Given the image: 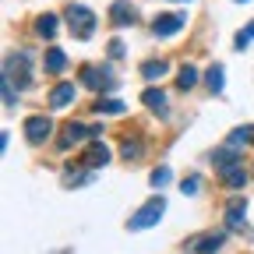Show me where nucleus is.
Masks as SVG:
<instances>
[{
  "mask_svg": "<svg viewBox=\"0 0 254 254\" xmlns=\"http://www.w3.org/2000/svg\"><path fill=\"white\" fill-rule=\"evenodd\" d=\"M4 78L18 81V88H28V85H32V53H28V50H18V53L7 57Z\"/></svg>",
  "mask_w": 254,
  "mask_h": 254,
  "instance_id": "1",
  "label": "nucleus"
},
{
  "mask_svg": "<svg viewBox=\"0 0 254 254\" xmlns=\"http://www.w3.org/2000/svg\"><path fill=\"white\" fill-rule=\"evenodd\" d=\"M163 212H166V201L163 198H152V201H145L131 219H127V230H134V233L138 230H148V226H155V222L163 219Z\"/></svg>",
  "mask_w": 254,
  "mask_h": 254,
  "instance_id": "2",
  "label": "nucleus"
},
{
  "mask_svg": "<svg viewBox=\"0 0 254 254\" xmlns=\"http://www.w3.org/2000/svg\"><path fill=\"white\" fill-rule=\"evenodd\" d=\"M67 25L74 32V39H88L92 32H95V14L85 7V4H71L67 7Z\"/></svg>",
  "mask_w": 254,
  "mask_h": 254,
  "instance_id": "3",
  "label": "nucleus"
},
{
  "mask_svg": "<svg viewBox=\"0 0 254 254\" xmlns=\"http://www.w3.org/2000/svg\"><path fill=\"white\" fill-rule=\"evenodd\" d=\"M184 25H187V14L184 11H166V14H159L152 21V32H155L159 39H170V36H177Z\"/></svg>",
  "mask_w": 254,
  "mask_h": 254,
  "instance_id": "4",
  "label": "nucleus"
},
{
  "mask_svg": "<svg viewBox=\"0 0 254 254\" xmlns=\"http://www.w3.org/2000/svg\"><path fill=\"white\" fill-rule=\"evenodd\" d=\"M50 134H53V120H50V117L36 113V117H28V120H25V138H28L32 145H43Z\"/></svg>",
  "mask_w": 254,
  "mask_h": 254,
  "instance_id": "5",
  "label": "nucleus"
},
{
  "mask_svg": "<svg viewBox=\"0 0 254 254\" xmlns=\"http://www.w3.org/2000/svg\"><path fill=\"white\" fill-rule=\"evenodd\" d=\"M106 71H110V67H103V71H99V67H81V85H85V88H95V92L113 88V85H117V78H113V74H106Z\"/></svg>",
  "mask_w": 254,
  "mask_h": 254,
  "instance_id": "6",
  "label": "nucleus"
},
{
  "mask_svg": "<svg viewBox=\"0 0 254 254\" xmlns=\"http://www.w3.org/2000/svg\"><path fill=\"white\" fill-rule=\"evenodd\" d=\"M222 244H226V237H222V233H205V237H198V240H190L187 251H190V254H219Z\"/></svg>",
  "mask_w": 254,
  "mask_h": 254,
  "instance_id": "7",
  "label": "nucleus"
},
{
  "mask_svg": "<svg viewBox=\"0 0 254 254\" xmlns=\"http://www.w3.org/2000/svg\"><path fill=\"white\" fill-rule=\"evenodd\" d=\"M85 138H92V124H78V120H71V124H64L60 148H67V145H78V141H85Z\"/></svg>",
  "mask_w": 254,
  "mask_h": 254,
  "instance_id": "8",
  "label": "nucleus"
},
{
  "mask_svg": "<svg viewBox=\"0 0 254 254\" xmlns=\"http://www.w3.org/2000/svg\"><path fill=\"white\" fill-rule=\"evenodd\" d=\"M212 166H215L219 173H226V170H233V166H244V159H240V152H237L233 145H226V148L212 152Z\"/></svg>",
  "mask_w": 254,
  "mask_h": 254,
  "instance_id": "9",
  "label": "nucleus"
},
{
  "mask_svg": "<svg viewBox=\"0 0 254 254\" xmlns=\"http://www.w3.org/2000/svg\"><path fill=\"white\" fill-rule=\"evenodd\" d=\"M134 7H131V0H113L110 4V21L117 25V28H124V25H134Z\"/></svg>",
  "mask_w": 254,
  "mask_h": 254,
  "instance_id": "10",
  "label": "nucleus"
},
{
  "mask_svg": "<svg viewBox=\"0 0 254 254\" xmlns=\"http://www.w3.org/2000/svg\"><path fill=\"white\" fill-rule=\"evenodd\" d=\"M74 95H78L74 81H60V85L50 92V106H53V110H64V106H67V103L74 99Z\"/></svg>",
  "mask_w": 254,
  "mask_h": 254,
  "instance_id": "11",
  "label": "nucleus"
},
{
  "mask_svg": "<svg viewBox=\"0 0 254 254\" xmlns=\"http://www.w3.org/2000/svg\"><path fill=\"white\" fill-rule=\"evenodd\" d=\"M244 219H247V198L230 201V208H226V226H230V230H244Z\"/></svg>",
  "mask_w": 254,
  "mask_h": 254,
  "instance_id": "12",
  "label": "nucleus"
},
{
  "mask_svg": "<svg viewBox=\"0 0 254 254\" xmlns=\"http://www.w3.org/2000/svg\"><path fill=\"white\" fill-rule=\"evenodd\" d=\"M85 163L95 170V166H106L110 163V148H106V141H92L88 145V152H85Z\"/></svg>",
  "mask_w": 254,
  "mask_h": 254,
  "instance_id": "13",
  "label": "nucleus"
},
{
  "mask_svg": "<svg viewBox=\"0 0 254 254\" xmlns=\"http://www.w3.org/2000/svg\"><path fill=\"white\" fill-rule=\"evenodd\" d=\"M141 103H145L152 113H166V110H170V106H166V92H163V88H145Z\"/></svg>",
  "mask_w": 254,
  "mask_h": 254,
  "instance_id": "14",
  "label": "nucleus"
},
{
  "mask_svg": "<svg viewBox=\"0 0 254 254\" xmlns=\"http://www.w3.org/2000/svg\"><path fill=\"white\" fill-rule=\"evenodd\" d=\"M43 64H46V71H50V74H60L64 67H67V57H64V50H60V46H50Z\"/></svg>",
  "mask_w": 254,
  "mask_h": 254,
  "instance_id": "15",
  "label": "nucleus"
},
{
  "mask_svg": "<svg viewBox=\"0 0 254 254\" xmlns=\"http://www.w3.org/2000/svg\"><path fill=\"white\" fill-rule=\"evenodd\" d=\"M166 71H170V64H166V60H145V64H141V74H145L148 81H159Z\"/></svg>",
  "mask_w": 254,
  "mask_h": 254,
  "instance_id": "16",
  "label": "nucleus"
},
{
  "mask_svg": "<svg viewBox=\"0 0 254 254\" xmlns=\"http://www.w3.org/2000/svg\"><path fill=\"white\" fill-rule=\"evenodd\" d=\"M205 85H208V92H222V85H226V74H222V64H212V67L205 71Z\"/></svg>",
  "mask_w": 254,
  "mask_h": 254,
  "instance_id": "17",
  "label": "nucleus"
},
{
  "mask_svg": "<svg viewBox=\"0 0 254 254\" xmlns=\"http://www.w3.org/2000/svg\"><path fill=\"white\" fill-rule=\"evenodd\" d=\"M222 184H226L230 190H240V187L247 184V170H244V166H233V170H226V173H222Z\"/></svg>",
  "mask_w": 254,
  "mask_h": 254,
  "instance_id": "18",
  "label": "nucleus"
},
{
  "mask_svg": "<svg viewBox=\"0 0 254 254\" xmlns=\"http://www.w3.org/2000/svg\"><path fill=\"white\" fill-rule=\"evenodd\" d=\"M194 85H198V67L184 64V67H180V74H177V88H180V92H187V88H194Z\"/></svg>",
  "mask_w": 254,
  "mask_h": 254,
  "instance_id": "19",
  "label": "nucleus"
},
{
  "mask_svg": "<svg viewBox=\"0 0 254 254\" xmlns=\"http://www.w3.org/2000/svg\"><path fill=\"white\" fill-rule=\"evenodd\" d=\"M141 152H145V141L141 138H124L120 141V155L124 159H141Z\"/></svg>",
  "mask_w": 254,
  "mask_h": 254,
  "instance_id": "20",
  "label": "nucleus"
},
{
  "mask_svg": "<svg viewBox=\"0 0 254 254\" xmlns=\"http://www.w3.org/2000/svg\"><path fill=\"white\" fill-rule=\"evenodd\" d=\"M36 32H39L43 39H53V36H57V14H43V18L36 21Z\"/></svg>",
  "mask_w": 254,
  "mask_h": 254,
  "instance_id": "21",
  "label": "nucleus"
},
{
  "mask_svg": "<svg viewBox=\"0 0 254 254\" xmlns=\"http://www.w3.org/2000/svg\"><path fill=\"white\" fill-rule=\"evenodd\" d=\"M230 145L240 148V145H254V127H237V131L230 134Z\"/></svg>",
  "mask_w": 254,
  "mask_h": 254,
  "instance_id": "22",
  "label": "nucleus"
},
{
  "mask_svg": "<svg viewBox=\"0 0 254 254\" xmlns=\"http://www.w3.org/2000/svg\"><path fill=\"white\" fill-rule=\"evenodd\" d=\"M170 177H173V173H170V166H155L148 180H152V187L159 190V187H166V184H170Z\"/></svg>",
  "mask_w": 254,
  "mask_h": 254,
  "instance_id": "23",
  "label": "nucleus"
},
{
  "mask_svg": "<svg viewBox=\"0 0 254 254\" xmlns=\"http://www.w3.org/2000/svg\"><path fill=\"white\" fill-rule=\"evenodd\" d=\"M127 106L120 103V99H99L95 103V113H124Z\"/></svg>",
  "mask_w": 254,
  "mask_h": 254,
  "instance_id": "24",
  "label": "nucleus"
},
{
  "mask_svg": "<svg viewBox=\"0 0 254 254\" xmlns=\"http://www.w3.org/2000/svg\"><path fill=\"white\" fill-rule=\"evenodd\" d=\"M251 43H254V21H251L247 28H240V32H237V43H233V46H237V50H247Z\"/></svg>",
  "mask_w": 254,
  "mask_h": 254,
  "instance_id": "25",
  "label": "nucleus"
},
{
  "mask_svg": "<svg viewBox=\"0 0 254 254\" xmlns=\"http://www.w3.org/2000/svg\"><path fill=\"white\" fill-rule=\"evenodd\" d=\"M180 190H184V194H198V190H201V177H198V173H190V177L180 184Z\"/></svg>",
  "mask_w": 254,
  "mask_h": 254,
  "instance_id": "26",
  "label": "nucleus"
},
{
  "mask_svg": "<svg viewBox=\"0 0 254 254\" xmlns=\"http://www.w3.org/2000/svg\"><path fill=\"white\" fill-rule=\"evenodd\" d=\"M64 180H67V187H85V184H88V173H81V170H78V173L67 170V177H64Z\"/></svg>",
  "mask_w": 254,
  "mask_h": 254,
  "instance_id": "27",
  "label": "nucleus"
},
{
  "mask_svg": "<svg viewBox=\"0 0 254 254\" xmlns=\"http://www.w3.org/2000/svg\"><path fill=\"white\" fill-rule=\"evenodd\" d=\"M18 103V92H14V81L4 78V106H14Z\"/></svg>",
  "mask_w": 254,
  "mask_h": 254,
  "instance_id": "28",
  "label": "nucleus"
},
{
  "mask_svg": "<svg viewBox=\"0 0 254 254\" xmlns=\"http://www.w3.org/2000/svg\"><path fill=\"white\" fill-rule=\"evenodd\" d=\"M110 57H113V60H117V57H124V46H120V39H113V43H110Z\"/></svg>",
  "mask_w": 254,
  "mask_h": 254,
  "instance_id": "29",
  "label": "nucleus"
},
{
  "mask_svg": "<svg viewBox=\"0 0 254 254\" xmlns=\"http://www.w3.org/2000/svg\"><path fill=\"white\" fill-rule=\"evenodd\" d=\"M177 4H190V0H177Z\"/></svg>",
  "mask_w": 254,
  "mask_h": 254,
  "instance_id": "30",
  "label": "nucleus"
},
{
  "mask_svg": "<svg viewBox=\"0 0 254 254\" xmlns=\"http://www.w3.org/2000/svg\"><path fill=\"white\" fill-rule=\"evenodd\" d=\"M237 4H244V0H237Z\"/></svg>",
  "mask_w": 254,
  "mask_h": 254,
  "instance_id": "31",
  "label": "nucleus"
}]
</instances>
